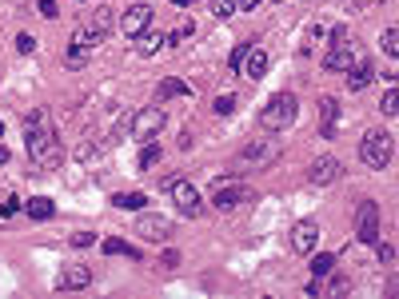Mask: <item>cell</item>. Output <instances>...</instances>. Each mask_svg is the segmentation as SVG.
Wrapping results in <instances>:
<instances>
[{"mask_svg": "<svg viewBox=\"0 0 399 299\" xmlns=\"http://www.w3.org/2000/svg\"><path fill=\"white\" fill-rule=\"evenodd\" d=\"M24 144H28V156L36 168H60L64 164V144L52 132V120L44 108L24 116Z\"/></svg>", "mask_w": 399, "mask_h": 299, "instance_id": "6da1fadb", "label": "cell"}, {"mask_svg": "<svg viewBox=\"0 0 399 299\" xmlns=\"http://www.w3.org/2000/svg\"><path fill=\"white\" fill-rule=\"evenodd\" d=\"M116 28V16H112L108 4H100V8H92V12L84 16L76 24V32H72V44H84V48H96L108 40V32Z\"/></svg>", "mask_w": 399, "mask_h": 299, "instance_id": "7a4b0ae2", "label": "cell"}, {"mask_svg": "<svg viewBox=\"0 0 399 299\" xmlns=\"http://www.w3.org/2000/svg\"><path fill=\"white\" fill-rule=\"evenodd\" d=\"M300 120V100L291 92H275L264 104V112H260V124L268 128V132H280V128H291Z\"/></svg>", "mask_w": 399, "mask_h": 299, "instance_id": "3957f363", "label": "cell"}, {"mask_svg": "<svg viewBox=\"0 0 399 299\" xmlns=\"http://www.w3.org/2000/svg\"><path fill=\"white\" fill-rule=\"evenodd\" d=\"M391 156H396V144H391V136L383 132V128H371L364 140H359V160H364L367 168H387L391 164Z\"/></svg>", "mask_w": 399, "mask_h": 299, "instance_id": "277c9868", "label": "cell"}, {"mask_svg": "<svg viewBox=\"0 0 399 299\" xmlns=\"http://www.w3.org/2000/svg\"><path fill=\"white\" fill-rule=\"evenodd\" d=\"M168 128V112L164 108H140L132 120H128V132H132V140H152L156 132Z\"/></svg>", "mask_w": 399, "mask_h": 299, "instance_id": "5b68a950", "label": "cell"}, {"mask_svg": "<svg viewBox=\"0 0 399 299\" xmlns=\"http://www.w3.org/2000/svg\"><path fill=\"white\" fill-rule=\"evenodd\" d=\"M275 160H280V140L260 136V140H252L244 152H239V168H268Z\"/></svg>", "mask_w": 399, "mask_h": 299, "instance_id": "8992f818", "label": "cell"}, {"mask_svg": "<svg viewBox=\"0 0 399 299\" xmlns=\"http://www.w3.org/2000/svg\"><path fill=\"white\" fill-rule=\"evenodd\" d=\"M164 188L172 191V204L180 207V216H200V188L196 184H188V180H180V176H172V180H164Z\"/></svg>", "mask_w": 399, "mask_h": 299, "instance_id": "52a82bcc", "label": "cell"}, {"mask_svg": "<svg viewBox=\"0 0 399 299\" xmlns=\"http://www.w3.org/2000/svg\"><path fill=\"white\" fill-rule=\"evenodd\" d=\"M355 236H359V244H380V204L375 200H359V207H355Z\"/></svg>", "mask_w": 399, "mask_h": 299, "instance_id": "ba28073f", "label": "cell"}, {"mask_svg": "<svg viewBox=\"0 0 399 299\" xmlns=\"http://www.w3.org/2000/svg\"><path fill=\"white\" fill-rule=\"evenodd\" d=\"M248 196H252V191L244 188L239 180H232V184H228V180H220V184H216V191H212V207H216V212H236Z\"/></svg>", "mask_w": 399, "mask_h": 299, "instance_id": "9c48e42d", "label": "cell"}, {"mask_svg": "<svg viewBox=\"0 0 399 299\" xmlns=\"http://www.w3.org/2000/svg\"><path fill=\"white\" fill-rule=\"evenodd\" d=\"M359 56H364L359 44H351V40H335V44L328 48V56H323V68H328V72H348Z\"/></svg>", "mask_w": 399, "mask_h": 299, "instance_id": "30bf717a", "label": "cell"}, {"mask_svg": "<svg viewBox=\"0 0 399 299\" xmlns=\"http://www.w3.org/2000/svg\"><path fill=\"white\" fill-rule=\"evenodd\" d=\"M136 236H144L148 244H168V236H176V228L164 216H140L136 220Z\"/></svg>", "mask_w": 399, "mask_h": 299, "instance_id": "8fae6325", "label": "cell"}, {"mask_svg": "<svg viewBox=\"0 0 399 299\" xmlns=\"http://www.w3.org/2000/svg\"><path fill=\"white\" fill-rule=\"evenodd\" d=\"M343 176V164L335 156H319V160H312V168H307V180L316 184V188H328V184H335Z\"/></svg>", "mask_w": 399, "mask_h": 299, "instance_id": "7c38bea8", "label": "cell"}, {"mask_svg": "<svg viewBox=\"0 0 399 299\" xmlns=\"http://www.w3.org/2000/svg\"><path fill=\"white\" fill-rule=\"evenodd\" d=\"M291 252L296 255H307V252H316V244H319V223L316 220H300L296 228H291Z\"/></svg>", "mask_w": 399, "mask_h": 299, "instance_id": "4fadbf2b", "label": "cell"}, {"mask_svg": "<svg viewBox=\"0 0 399 299\" xmlns=\"http://www.w3.org/2000/svg\"><path fill=\"white\" fill-rule=\"evenodd\" d=\"M148 24H152V4H132V8H124L120 28H124L128 40H136L140 32H148Z\"/></svg>", "mask_w": 399, "mask_h": 299, "instance_id": "5bb4252c", "label": "cell"}, {"mask_svg": "<svg viewBox=\"0 0 399 299\" xmlns=\"http://www.w3.org/2000/svg\"><path fill=\"white\" fill-rule=\"evenodd\" d=\"M268 52L252 40V48H248V56H244V64H239V76H248V80H264V72H268Z\"/></svg>", "mask_w": 399, "mask_h": 299, "instance_id": "9a60e30c", "label": "cell"}, {"mask_svg": "<svg viewBox=\"0 0 399 299\" xmlns=\"http://www.w3.org/2000/svg\"><path fill=\"white\" fill-rule=\"evenodd\" d=\"M88 284H92V271L80 268V264H72V268H64L56 275V291H84Z\"/></svg>", "mask_w": 399, "mask_h": 299, "instance_id": "2e32d148", "label": "cell"}, {"mask_svg": "<svg viewBox=\"0 0 399 299\" xmlns=\"http://www.w3.org/2000/svg\"><path fill=\"white\" fill-rule=\"evenodd\" d=\"M371 80H375V64L367 60V56H359V60L348 68V88H351V92H364Z\"/></svg>", "mask_w": 399, "mask_h": 299, "instance_id": "e0dca14e", "label": "cell"}, {"mask_svg": "<svg viewBox=\"0 0 399 299\" xmlns=\"http://www.w3.org/2000/svg\"><path fill=\"white\" fill-rule=\"evenodd\" d=\"M335 124H339V100L323 96V100H319V132L332 140V136H335Z\"/></svg>", "mask_w": 399, "mask_h": 299, "instance_id": "ac0fdd59", "label": "cell"}, {"mask_svg": "<svg viewBox=\"0 0 399 299\" xmlns=\"http://www.w3.org/2000/svg\"><path fill=\"white\" fill-rule=\"evenodd\" d=\"M164 44H168L164 32H140V36H136V52H140V56H156Z\"/></svg>", "mask_w": 399, "mask_h": 299, "instance_id": "d6986e66", "label": "cell"}, {"mask_svg": "<svg viewBox=\"0 0 399 299\" xmlns=\"http://www.w3.org/2000/svg\"><path fill=\"white\" fill-rule=\"evenodd\" d=\"M24 212H28L32 220H52V216H56V204H52L48 196H32L28 204H24Z\"/></svg>", "mask_w": 399, "mask_h": 299, "instance_id": "ffe728a7", "label": "cell"}, {"mask_svg": "<svg viewBox=\"0 0 399 299\" xmlns=\"http://www.w3.org/2000/svg\"><path fill=\"white\" fill-rule=\"evenodd\" d=\"M380 48H383V56H391V60H399V24H391V28H383V36H380Z\"/></svg>", "mask_w": 399, "mask_h": 299, "instance_id": "44dd1931", "label": "cell"}, {"mask_svg": "<svg viewBox=\"0 0 399 299\" xmlns=\"http://www.w3.org/2000/svg\"><path fill=\"white\" fill-rule=\"evenodd\" d=\"M104 255H124V259H140V248H132L124 239H104Z\"/></svg>", "mask_w": 399, "mask_h": 299, "instance_id": "7402d4cb", "label": "cell"}, {"mask_svg": "<svg viewBox=\"0 0 399 299\" xmlns=\"http://www.w3.org/2000/svg\"><path fill=\"white\" fill-rule=\"evenodd\" d=\"M112 204L124 207V212H140V207L148 204V200H144L140 191H120V196H112Z\"/></svg>", "mask_w": 399, "mask_h": 299, "instance_id": "603a6c76", "label": "cell"}, {"mask_svg": "<svg viewBox=\"0 0 399 299\" xmlns=\"http://www.w3.org/2000/svg\"><path fill=\"white\" fill-rule=\"evenodd\" d=\"M64 64H68V68H84V64H88V48H84V44H72V40H68Z\"/></svg>", "mask_w": 399, "mask_h": 299, "instance_id": "cb8c5ba5", "label": "cell"}, {"mask_svg": "<svg viewBox=\"0 0 399 299\" xmlns=\"http://www.w3.org/2000/svg\"><path fill=\"white\" fill-rule=\"evenodd\" d=\"M335 271V255L328 252V255H312V275H319V280H328Z\"/></svg>", "mask_w": 399, "mask_h": 299, "instance_id": "d4e9b609", "label": "cell"}, {"mask_svg": "<svg viewBox=\"0 0 399 299\" xmlns=\"http://www.w3.org/2000/svg\"><path fill=\"white\" fill-rule=\"evenodd\" d=\"M380 112H383V116H399V84L387 88V96L380 100Z\"/></svg>", "mask_w": 399, "mask_h": 299, "instance_id": "484cf974", "label": "cell"}, {"mask_svg": "<svg viewBox=\"0 0 399 299\" xmlns=\"http://www.w3.org/2000/svg\"><path fill=\"white\" fill-rule=\"evenodd\" d=\"M160 156H164V148H160V144H148V148L140 152V168H144V172H148V168H156Z\"/></svg>", "mask_w": 399, "mask_h": 299, "instance_id": "4316f807", "label": "cell"}, {"mask_svg": "<svg viewBox=\"0 0 399 299\" xmlns=\"http://www.w3.org/2000/svg\"><path fill=\"white\" fill-rule=\"evenodd\" d=\"M20 200H16V191H0V216H16L20 212Z\"/></svg>", "mask_w": 399, "mask_h": 299, "instance_id": "83f0119b", "label": "cell"}, {"mask_svg": "<svg viewBox=\"0 0 399 299\" xmlns=\"http://www.w3.org/2000/svg\"><path fill=\"white\" fill-rule=\"evenodd\" d=\"M248 48H252V40L232 48V56H228V68H232V72H239V64H244V56H248Z\"/></svg>", "mask_w": 399, "mask_h": 299, "instance_id": "f1b7e54d", "label": "cell"}, {"mask_svg": "<svg viewBox=\"0 0 399 299\" xmlns=\"http://www.w3.org/2000/svg\"><path fill=\"white\" fill-rule=\"evenodd\" d=\"M160 96H188V84H180V80H164V84H160Z\"/></svg>", "mask_w": 399, "mask_h": 299, "instance_id": "f546056e", "label": "cell"}, {"mask_svg": "<svg viewBox=\"0 0 399 299\" xmlns=\"http://www.w3.org/2000/svg\"><path fill=\"white\" fill-rule=\"evenodd\" d=\"M212 12L220 16V20H228V16L236 12V0H212Z\"/></svg>", "mask_w": 399, "mask_h": 299, "instance_id": "4dcf8cb0", "label": "cell"}, {"mask_svg": "<svg viewBox=\"0 0 399 299\" xmlns=\"http://www.w3.org/2000/svg\"><path fill=\"white\" fill-rule=\"evenodd\" d=\"M236 112V96H216V116H232Z\"/></svg>", "mask_w": 399, "mask_h": 299, "instance_id": "1f68e13d", "label": "cell"}, {"mask_svg": "<svg viewBox=\"0 0 399 299\" xmlns=\"http://www.w3.org/2000/svg\"><path fill=\"white\" fill-rule=\"evenodd\" d=\"M36 8H40V16H44V20H56V16H60L56 0H36Z\"/></svg>", "mask_w": 399, "mask_h": 299, "instance_id": "d6a6232c", "label": "cell"}, {"mask_svg": "<svg viewBox=\"0 0 399 299\" xmlns=\"http://www.w3.org/2000/svg\"><path fill=\"white\" fill-rule=\"evenodd\" d=\"M32 48H36V40H32L28 32H20V36H16V52H24V56H28Z\"/></svg>", "mask_w": 399, "mask_h": 299, "instance_id": "836d02e7", "label": "cell"}, {"mask_svg": "<svg viewBox=\"0 0 399 299\" xmlns=\"http://www.w3.org/2000/svg\"><path fill=\"white\" fill-rule=\"evenodd\" d=\"M72 244H76V248H92L96 236H92V232H76V236H72Z\"/></svg>", "mask_w": 399, "mask_h": 299, "instance_id": "e575fe53", "label": "cell"}, {"mask_svg": "<svg viewBox=\"0 0 399 299\" xmlns=\"http://www.w3.org/2000/svg\"><path fill=\"white\" fill-rule=\"evenodd\" d=\"M323 291H328V296H343V291H348V280H332Z\"/></svg>", "mask_w": 399, "mask_h": 299, "instance_id": "d590c367", "label": "cell"}, {"mask_svg": "<svg viewBox=\"0 0 399 299\" xmlns=\"http://www.w3.org/2000/svg\"><path fill=\"white\" fill-rule=\"evenodd\" d=\"M375 4H380V0H348L351 12H364V8H375Z\"/></svg>", "mask_w": 399, "mask_h": 299, "instance_id": "8d00e7d4", "label": "cell"}, {"mask_svg": "<svg viewBox=\"0 0 399 299\" xmlns=\"http://www.w3.org/2000/svg\"><path fill=\"white\" fill-rule=\"evenodd\" d=\"M380 259L383 264H391V259H396V248H391V244H380Z\"/></svg>", "mask_w": 399, "mask_h": 299, "instance_id": "74e56055", "label": "cell"}, {"mask_svg": "<svg viewBox=\"0 0 399 299\" xmlns=\"http://www.w3.org/2000/svg\"><path fill=\"white\" fill-rule=\"evenodd\" d=\"M255 4H260V0H236V12H252Z\"/></svg>", "mask_w": 399, "mask_h": 299, "instance_id": "f35d334b", "label": "cell"}, {"mask_svg": "<svg viewBox=\"0 0 399 299\" xmlns=\"http://www.w3.org/2000/svg\"><path fill=\"white\" fill-rule=\"evenodd\" d=\"M164 268H172V264H180V252H164V259H160Z\"/></svg>", "mask_w": 399, "mask_h": 299, "instance_id": "ab89813d", "label": "cell"}, {"mask_svg": "<svg viewBox=\"0 0 399 299\" xmlns=\"http://www.w3.org/2000/svg\"><path fill=\"white\" fill-rule=\"evenodd\" d=\"M307 296H323V284H319V275L312 280V284H307Z\"/></svg>", "mask_w": 399, "mask_h": 299, "instance_id": "60d3db41", "label": "cell"}, {"mask_svg": "<svg viewBox=\"0 0 399 299\" xmlns=\"http://www.w3.org/2000/svg\"><path fill=\"white\" fill-rule=\"evenodd\" d=\"M8 160H12V152H8V148H4V144H0V168H4V164H8Z\"/></svg>", "mask_w": 399, "mask_h": 299, "instance_id": "b9f144b4", "label": "cell"}, {"mask_svg": "<svg viewBox=\"0 0 399 299\" xmlns=\"http://www.w3.org/2000/svg\"><path fill=\"white\" fill-rule=\"evenodd\" d=\"M172 4H180V8H188V4H192V0H172Z\"/></svg>", "mask_w": 399, "mask_h": 299, "instance_id": "7bdbcfd3", "label": "cell"}]
</instances>
